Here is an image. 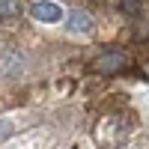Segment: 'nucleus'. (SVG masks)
I'll return each mask as SVG.
<instances>
[{
	"mask_svg": "<svg viewBox=\"0 0 149 149\" xmlns=\"http://www.w3.org/2000/svg\"><path fill=\"white\" fill-rule=\"evenodd\" d=\"M66 30H69V33H74V36H90V33L95 30V21H93V15H90V12L74 9L72 15L66 18Z\"/></svg>",
	"mask_w": 149,
	"mask_h": 149,
	"instance_id": "f257e3e1",
	"label": "nucleus"
},
{
	"mask_svg": "<svg viewBox=\"0 0 149 149\" xmlns=\"http://www.w3.org/2000/svg\"><path fill=\"white\" fill-rule=\"evenodd\" d=\"M30 15H33L36 21L54 24V21H60V18H63V9H60L54 0H36V3L30 6Z\"/></svg>",
	"mask_w": 149,
	"mask_h": 149,
	"instance_id": "f03ea898",
	"label": "nucleus"
},
{
	"mask_svg": "<svg viewBox=\"0 0 149 149\" xmlns=\"http://www.w3.org/2000/svg\"><path fill=\"white\" fill-rule=\"evenodd\" d=\"M93 69H95V72H102V74L122 72V69H125V54H122V51H107V54H102V57L93 63Z\"/></svg>",
	"mask_w": 149,
	"mask_h": 149,
	"instance_id": "7ed1b4c3",
	"label": "nucleus"
},
{
	"mask_svg": "<svg viewBox=\"0 0 149 149\" xmlns=\"http://www.w3.org/2000/svg\"><path fill=\"white\" fill-rule=\"evenodd\" d=\"M21 9V0H0V18H18Z\"/></svg>",
	"mask_w": 149,
	"mask_h": 149,
	"instance_id": "20e7f679",
	"label": "nucleus"
},
{
	"mask_svg": "<svg viewBox=\"0 0 149 149\" xmlns=\"http://www.w3.org/2000/svg\"><path fill=\"white\" fill-rule=\"evenodd\" d=\"M122 12H125V15H137L140 12V0H122Z\"/></svg>",
	"mask_w": 149,
	"mask_h": 149,
	"instance_id": "39448f33",
	"label": "nucleus"
},
{
	"mask_svg": "<svg viewBox=\"0 0 149 149\" xmlns=\"http://www.w3.org/2000/svg\"><path fill=\"white\" fill-rule=\"evenodd\" d=\"M98 3H102V0H98Z\"/></svg>",
	"mask_w": 149,
	"mask_h": 149,
	"instance_id": "423d86ee",
	"label": "nucleus"
}]
</instances>
